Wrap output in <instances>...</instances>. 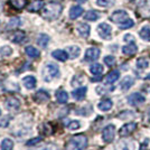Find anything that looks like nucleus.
Listing matches in <instances>:
<instances>
[{"instance_id": "obj_1", "label": "nucleus", "mask_w": 150, "mask_h": 150, "mask_svg": "<svg viewBox=\"0 0 150 150\" xmlns=\"http://www.w3.org/2000/svg\"><path fill=\"white\" fill-rule=\"evenodd\" d=\"M62 11V5H59L58 2H48L42 8L40 16L46 20H55L61 16Z\"/></svg>"}, {"instance_id": "obj_2", "label": "nucleus", "mask_w": 150, "mask_h": 150, "mask_svg": "<svg viewBox=\"0 0 150 150\" xmlns=\"http://www.w3.org/2000/svg\"><path fill=\"white\" fill-rule=\"evenodd\" d=\"M88 146V138L84 134H76L65 144V150H83Z\"/></svg>"}, {"instance_id": "obj_3", "label": "nucleus", "mask_w": 150, "mask_h": 150, "mask_svg": "<svg viewBox=\"0 0 150 150\" xmlns=\"http://www.w3.org/2000/svg\"><path fill=\"white\" fill-rule=\"evenodd\" d=\"M42 75L45 82H52L54 79L59 76V69L56 64L47 63L42 71Z\"/></svg>"}, {"instance_id": "obj_4", "label": "nucleus", "mask_w": 150, "mask_h": 150, "mask_svg": "<svg viewBox=\"0 0 150 150\" xmlns=\"http://www.w3.org/2000/svg\"><path fill=\"white\" fill-rule=\"evenodd\" d=\"M96 31H98V34H99V36L101 38H103V39H110L111 38V34H112V28H111V26L109 25V24H106V23H102L100 25L98 26V28H96Z\"/></svg>"}, {"instance_id": "obj_5", "label": "nucleus", "mask_w": 150, "mask_h": 150, "mask_svg": "<svg viewBox=\"0 0 150 150\" xmlns=\"http://www.w3.org/2000/svg\"><path fill=\"white\" fill-rule=\"evenodd\" d=\"M114 134H115V127L113 125H106L102 131V139L106 144L112 142L114 139Z\"/></svg>"}, {"instance_id": "obj_6", "label": "nucleus", "mask_w": 150, "mask_h": 150, "mask_svg": "<svg viewBox=\"0 0 150 150\" xmlns=\"http://www.w3.org/2000/svg\"><path fill=\"white\" fill-rule=\"evenodd\" d=\"M111 20L114 24H122L127 19H129V15L125 10H117L111 15Z\"/></svg>"}, {"instance_id": "obj_7", "label": "nucleus", "mask_w": 150, "mask_h": 150, "mask_svg": "<svg viewBox=\"0 0 150 150\" xmlns=\"http://www.w3.org/2000/svg\"><path fill=\"white\" fill-rule=\"evenodd\" d=\"M100 50L96 48V47H91V48H88L86 52H85V56H84V59L86 62H94L96 61L99 57H100Z\"/></svg>"}, {"instance_id": "obj_8", "label": "nucleus", "mask_w": 150, "mask_h": 150, "mask_svg": "<svg viewBox=\"0 0 150 150\" xmlns=\"http://www.w3.org/2000/svg\"><path fill=\"white\" fill-rule=\"evenodd\" d=\"M144 100H146L144 96L140 93H132L131 95L128 96V103L130 105H133V106L142 104L144 102Z\"/></svg>"}, {"instance_id": "obj_9", "label": "nucleus", "mask_w": 150, "mask_h": 150, "mask_svg": "<svg viewBox=\"0 0 150 150\" xmlns=\"http://www.w3.org/2000/svg\"><path fill=\"white\" fill-rule=\"evenodd\" d=\"M136 128H137V125H136L134 122L127 123V125H125L121 129H120L119 134L121 136V137H128V136H130L132 132L136 130Z\"/></svg>"}, {"instance_id": "obj_10", "label": "nucleus", "mask_w": 150, "mask_h": 150, "mask_svg": "<svg viewBox=\"0 0 150 150\" xmlns=\"http://www.w3.org/2000/svg\"><path fill=\"white\" fill-rule=\"evenodd\" d=\"M76 30H77L79 35H80L81 37L86 38L90 36L91 28H90V26H88V24H85V23H79L77 26H76Z\"/></svg>"}, {"instance_id": "obj_11", "label": "nucleus", "mask_w": 150, "mask_h": 150, "mask_svg": "<svg viewBox=\"0 0 150 150\" xmlns=\"http://www.w3.org/2000/svg\"><path fill=\"white\" fill-rule=\"evenodd\" d=\"M50 94L48 92H46L44 90H39L37 91L36 93H35V96H34V99L35 101L37 102V103H45V102H47V101L50 100Z\"/></svg>"}, {"instance_id": "obj_12", "label": "nucleus", "mask_w": 150, "mask_h": 150, "mask_svg": "<svg viewBox=\"0 0 150 150\" xmlns=\"http://www.w3.org/2000/svg\"><path fill=\"white\" fill-rule=\"evenodd\" d=\"M36 79L33 76V75H27L23 79V84L26 88L28 90H33V88H36Z\"/></svg>"}, {"instance_id": "obj_13", "label": "nucleus", "mask_w": 150, "mask_h": 150, "mask_svg": "<svg viewBox=\"0 0 150 150\" xmlns=\"http://www.w3.org/2000/svg\"><path fill=\"white\" fill-rule=\"evenodd\" d=\"M52 56L54 57L57 61H61V62H65L67 58H69V54L66 50H56L52 53Z\"/></svg>"}, {"instance_id": "obj_14", "label": "nucleus", "mask_w": 150, "mask_h": 150, "mask_svg": "<svg viewBox=\"0 0 150 150\" xmlns=\"http://www.w3.org/2000/svg\"><path fill=\"white\" fill-rule=\"evenodd\" d=\"M133 84H134V80H133V77H131V76H125V77H123V80L121 81L120 88H121L122 91H128V90L131 88Z\"/></svg>"}, {"instance_id": "obj_15", "label": "nucleus", "mask_w": 150, "mask_h": 150, "mask_svg": "<svg viewBox=\"0 0 150 150\" xmlns=\"http://www.w3.org/2000/svg\"><path fill=\"white\" fill-rule=\"evenodd\" d=\"M6 105L9 110H17L20 106V102L15 96H10V98H8L6 100Z\"/></svg>"}, {"instance_id": "obj_16", "label": "nucleus", "mask_w": 150, "mask_h": 150, "mask_svg": "<svg viewBox=\"0 0 150 150\" xmlns=\"http://www.w3.org/2000/svg\"><path fill=\"white\" fill-rule=\"evenodd\" d=\"M115 150H134L133 142L121 140V141H119V144L115 146Z\"/></svg>"}, {"instance_id": "obj_17", "label": "nucleus", "mask_w": 150, "mask_h": 150, "mask_svg": "<svg viewBox=\"0 0 150 150\" xmlns=\"http://www.w3.org/2000/svg\"><path fill=\"white\" fill-rule=\"evenodd\" d=\"M43 7H44V1L43 0H35L34 2H31L28 6V11H31V13L40 11Z\"/></svg>"}, {"instance_id": "obj_18", "label": "nucleus", "mask_w": 150, "mask_h": 150, "mask_svg": "<svg viewBox=\"0 0 150 150\" xmlns=\"http://www.w3.org/2000/svg\"><path fill=\"white\" fill-rule=\"evenodd\" d=\"M66 52H67V54H69V58L74 59V58L80 56V54H81V48H80L79 46H69V47L66 48Z\"/></svg>"}, {"instance_id": "obj_19", "label": "nucleus", "mask_w": 150, "mask_h": 150, "mask_svg": "<svg viewBox=\"0 0 150 150\" xmlns=\"http://www.w3.org/2000/svg\"><path fill=\"white\" fill-rule=\"evenodd\" d=\"M86 91H88V88H85V86L79 88L73 91L72 95H73V98H74L75 100H83L85 98V95H86Z\"/></svg>"}, {"instance_id": "obj_20", "label": "nucleus", "mask_w": 150, "mask_h": 150, "mask_svg": "<svg viewBox=\"0 0 150 150\" xmlns=\"http://www.w3.org/2000/svg\"><path fill=\"white\" fill-rule=\"evenodd\" d=\"M137 46L133 44V43H130L129 45H125L122 47V53L125 54V55H128V56H132V55H134L136 53H137Z\"/></svg>"}, {"instance_id": "obj_21", "label": "nucleus", "mask_w": 150, "mask_h": 150, "mask_svg": "<svg viewBox=\"0 0 150 150\" xmlns=\"http://www.w3.org/2000/svg\"><path fill=\"white\" fill-rule=\"evenodd\" d=\"M25 39H26V34L21 30L15 31V33L13 34V37H11L13 43H16V44H20V43H23Z\"/></svg>"}, {"instance_id": "obj_22", "label": "nucleus", "mask_w": 150, "mask_h": 150, "mask_svg": "<svg viewBox=\"0 0 150 150\" xmlns=\"http://www.w3.org/2000/svg\"><path fill=\"white\" fill-rule=\"evenodd\" d=\"M50 37L48 35H46V34H40L37 38V44L39 45L42 48H46L48 43H50Z\"/></svg>"}, {"instance_id": "obj_23", "label": "nucleus", "mask_w": 150, "mask_h": 150, "mask_svg": "<svg viewBox=\"0 0 150 150\" xmlns=\"http://www.w3.org/2000/svg\"><path fill=\"white\" fill-rule=\"evenodd\" d=\"M83 13V8L81 6H73L69 10V18L76 19Z\"/></svg>"}, {"instance_id": "obj_24", "label": "nucleus", "mask_w": 150, "mask_h": 150, "mask_svg": "<svg viewBox=\"0 0 150 150\" xmlns=\"http://www.w3.org/2000/svg\"><path fill=\"white\" fill-rule=\"evenodd\" d=\"M119 77H120L119 71H112V72H110V73L105 76V83H108V84L114 83L115 81L119 80Z\"/></svg>"}, {"instance_id": "obj_25", "label": "nucleus", "mask_w": 150, "mask_h": 150, "mask_svg": "<svg viewBox=\"0 0 150 150\" xmlns=\"http://www.w3.org/2000/svg\"><path fill=\"white\" fill-rule=\"evenodd\" d=\"M113 105V102L110 99H106V100L101 101L100 103L98 104V108L100 109L101 111H109Z\"/></svg>"}, {"instance_id": "obj_26", "label": "nucleus", "mask_w": 150, "mask_h": 150, "mask_svg": "<svg viewBox=\"0 0 150 150\" xmlns=\"http://www.w3.org/2000/svg\"><path fill=\"white\" fill-rule=\"evenodd\" d=\"M56 100L58 103H62V104L66 103L67 100H69V94H67V92L66 91H63V90L56 92Z\"/></svg>"}, {"instance_id": "obj_27", "label": "nucleus", "mask_w": 150, "mask_h": 150, "mask_svg": "<svg viewBox=\"0 0 150 150\" xmlns=\"http://www.w3.org/2000/svg\"><path fill=\"white\" fill-rule=\"evenodd\" d=\"M25 52H26V54L29 57H31V58H36V57H38L40 55L39 50H38L37 48H35L34 46H27L25 48Z\"/></svg>"}, {"instance_id": "obj_28", "label": "nucleus", "mask_w": 150, "mask_h": 150, "mask_svg": "<svg viewBox=\"0 0 150 150\" xmlns=\"http://www.w3.org/2000/svg\"><path fill=\"white\" fill-rule=\"evenodd\" d=\"M140 37L146 42H150V26H144L142 29L139 31Z\"/></svg>"}, {"instance_id": "obj_29", "label": "nucleus", "mask_w": 150, "mask_h": 150, "mask_svg": "<svg viewBox=\"0 0 150 150\" xmlns=\"http://www.w3.org/2000/svg\"><path fill=\"white\" fill-rule=\"evenodd\" d=\"M90 72L93 75H101L103 73V66L101 64H99V63H95L93 65H91Z\"/></svg>"}, {"instance_id": "obj_30", "label": "nucleus", "mask_w": 150, "mask_h": 150, "mask_svg": "<svg viewBox=\"0 0 150 150\" xmlns=\"http://www.w3.org/2000/svg\"><path fill=\"white\" fill-rule=\"evenodd\" d=\"M10 4L13 5V8L17 10H20L27 6V0H10Z\"/></svg>"}, {"instance_id": "obj_31", "label": "nucleus", "mask_w": 150, "mask_h": 150, "mask_svg": "<svg viewBox=\"0 0 150 150\" xmlns=\"http://www.w3.org/2000/svg\"><path fill=\"white\" fill-rule=\"evenodd\" d=\"M100 17V15L99 13H96V11H94V10H90L88 13L84 15V18L88 20V21H95V20H98Z\"/></svg>"}, {"instance_id": "obj_32", "label": "nucleus", "mask_w": 150, "mask_h": 150, "mask_svg": "<svg viewBox=\"0 0 150 150\" xmlns=\"http://www.w3.org/2000/svg\"><path fill=\"white\" fill-rule=\"evenodd\" d=\"M13 141L10 139H4L1 141V150H13Z\"/></svg>"}, {"instance_id": "obj_33", "label": "nucleus", "mask_w": 150, "mask_h": 150, "mask_svg": "<svg viewBox=\"0 0 150 150\" xmlns=\"http://www.w3.org/2000/svg\"><path fill=\"white\" fill-rule=\"evenodd\" d=\"M21 24V20L18 18V17H13L9 20V23H8V29H15V28H17L19 27Z\"/></svg>"}, {"instance_id": "obj_34", "label": "nucleus", "mask_w": 150, "mask_h": 150, "mask_svg": "<svg viewBox=\"0 0 150 150\" xmlns=\"http://www.w3.org/2000/svg\"><path fill=\"white\" fill-rule=\"evenodd\" d=\"M13 54V48L10 47V46H8V45H5V46H2V47H0V55L1 56H10Z\"/></svg>"}, {"instance_id": "obj_35", "label": "nucleus", "mask_w": 150, "mask_h": 150, "mask_svg": "<svg viewBox=\"0 0 150 150\" xmlns=\"http://www.w3.org/2000/svg\"><path fill=\"white\" fill-rule=\"evenodd\" d=\"M148 66H149V62H148L147 58L141 57V58H139L137 61V67L139 69H147Z\"/></svg>"}, {"instance_id": "obj_36", "label": "nucleus", "mask_w": 150, "mask_h": 150, "mask_svg": "<svg viewBox=\"0 0 150 150\" xmlns=\"http://www.w3.org/2000/svg\"><path fill=\"white\" fill-rule=\"evenodd\" d=\"M114 2H115L114 0H96V5L100 7H104V8L112 7Z\"/></svg>"}, {"instance_id": "obj_37", "label": "nucleus", "mask_w": 150, "mask_h": 150, "mask_svg": "<svg viewBox=\"0 0 150 150\" xmlns=\"http://www.w3.org/2000/svg\"><path fill=\"white\" fill-rule=\"evenodd\" d=\"M134 25V21L132 20V19H127L125 21H123L122 24H120V28L121 29H129V28H131L132 26Z\"/></svg>"}, {"instance_id": "obj_38", "label": "nucleus", "mask_w": 150, "mask_h": 150, "mask_svg": "<svg viewBox=\"0 0 150 150\" xmlns=\"http://www.w3.org/2000/svg\"><path fill=\"white\" fill-rule=\"evenodd\" d=\"M35 150H59V148L55 144H48L44 146V147H42V148H38V149Z\"/></svg>"}, {"instance_id": "obj_39", "label": "nucleus", "mask_w": 150, "mask_h": 150, "mask_svg": "<svg viewBox=\"0 0 150 150\" xmlns=\"http://www.w3.org/2000/svg\"><path fill=\"white\" fill-rule=\"evenodd\" d=\"M80 127H81L80 122H79V121H75V120L69 121V125H67V128H69V130H76V129H79Z\"/></svg>"}, {"instance_id": "obj_40", "label": "nucleus", "mask_w": 150, "mask_h": 150, "mask_svg": "<svg viewBox=\"0 0 150 150\" xmlns=\"http://www.w3.org/2000/svg\"><path fill=\"white\" fill-rule=\"evenodd\" d=\"M114 90V86H111V88H105L104 86H98L96 88V92L99 94H105L108 92H110V91H113Z\"/></svg>"}, {"instance_id": "obj_41", "label": "nucleus", "mask_w": 150, "mask_h": 150, "mask_svg": "<svg viewBox=\"0 0 150 150\" xmlns=\"http://www.w3.org/2000/svg\"><path fill=\"white\" fill-rule=\"evenodd\" d=\"M42 141H43V139H42V138H39V137H37V138L31 139V140H28V141L26 142V144H27V146H30V147H33V146H35V144L42 142Z\"/></svg>"}, {"instance_id": "obj_42", "label": "nucleus", "mask_w": 150, "mask_h": 150, "mask_svg": "<svg viewBox=\"0 0 150 150\" xmlns=\"http://www.w3.org/2000/svg\"><path fill=\"white\" fill-rule=\"evenodd\" d=\"M104 63L108 66H113L114 63H115V58L113 56H105L104 57Z\"/></svg>"}, {"instance_id": "obj_43", "label": "nucleus", "mask_w": 150, "mask_h": 150, "mask_svg": "<svg viewBox=\"0 0 150 150\" xmlns=\"http://www.w3.org/2000/svg\"><path fill=\"white\" fill-rule=\"evenodd\" d=\"M8 119H10V115H7V117H5V118H4V120H5V121H1V122H0V127H7L8 122H9V120H8Z\"/></svg>"}, {"instance_id": "obj_44", "label": "nucleus", "mask_w": 150, "mask_h": 150, "mask_svg": "<svg viewBox=\"0 0 150 150\" xmlns=\"http://www.w3.org/2000/svg\"><path fill=\"white\" fill-rule=\"evenodd\" d=\"M125 42H134V37L130 34H127L125 35Z\"/></svg>"}, {"instance_id": "obj_45", "label": "nucleus", "mask_w": 150, "mask_h": 150, "mask_svg": "<svg viewBox=\"0 0 150 150\" xmlns=\"http://www.w3.org/2000/svg\"><path fill=\"white\" fill-rule=\"evenodd\" d=\"M75 1H77V2H80V4H83V2H85L86 0H75Z\"/></svg>"}, {"instance_id": "obj_46", "label": "nucleus", "mask_w": 150, "mask_h": 150, "mask_svg": "<svg viewBox=\"0 0 150 150\" xmlns=\"http://www.w3.org/2000/svg\"><path fill=\"white\" fill-rule=\"evenodd\" d=\"M144 79H146V80H150V73H149L148 75H147V76H146Z\"/></svg>"}, {"instance_id": "obj_47", "label": "nucleus", "mask_w": 150, "mask_h": 150, "mask_svg": "<svg viewBox=\"0 0 150 150\" xmlns=\"http://www.w3.org/2000/svg\"><path fill=\"white\" fill-rule=\"evenodd\" d=\"M0 114H1V110H0Z\"/></svg>"}]
</instances>
